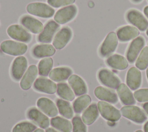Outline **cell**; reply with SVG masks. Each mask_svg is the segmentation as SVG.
<instances>
[{"mask_svg": "<svg viewBox=\"0 0 148 132\" xmlns=\"http://www.w3.org/2000/svg\"><path fill=\"white\" fill-rule=\"evenodd\" d=\"M121 114L124 117L138 124H142L147 119L145 112L139 107L135 105L123 107L121 109Z\"/></svg>", "mask_w": 148, "mask_h": 132, "instance_id": "obj_1", "label": "cell"}, {"mask_svg": "<svg viewBox=\"0 0 148 132\" xmlns=\"http://www.w3.org/2000/svg\"><path fill=\"white\" fill-rule=\"evenodd\" d=\"M27 11L33 15L42 18H50L54 14V9L42 2H34L27 6Z\"/></svg>", "mask_w": 148, "mask_h": 132, "instance_id": "obj_2", "label": "cell"}, {"mask_svg": "<svg viewBox=\"0 0 148 132\" xmlns=\"http://www.w3.org/2000/svg\"><path fill=\"white\" fill-rule=\"evenodd\" d=\"M1 49L3 52L12 56H21L27 50V46L23 43L12 40H6L1 44Z\"/></svg>", "mask_w": 148, "mask_h": 132, "instance_id": "obj_3", "label": "cell"}, {"mask_svg": "<svg viewBox=\"0 0 148 132\" xmlns=\"http://www.w3.org/2000/svg\"><path fill=\"white\" fill-rule=\"evenodd\" d=\"M98 108L101 115L106 120L110 122H117L121 118L120 111L106 102L99 101Z\"/></svg>", "mask_w": 148, "mask_h": 132, "instance_id": "obj_4", "label": "cell"}, {"mask_svg": "<svg viewBox=\"0 0 148 132\" xmlns=\"http://www.w3.org/2000/svg\"><path fill=\"white\" fill-rule=\"evenodd\" d=\"M117 44L118 38L116 33L113 31L109 32L100 47L99 53L101 56L106 57L110 55L115 51Z\"/></svg>", "mask_w": 148, "mask_h": 132, "instance_id": "obj_5", "label": "cell"}, {"mask_svg": "<svg viewBox=\"0 0 148 132\" xmlns=\"http://www.w3.org/2000/svg\"><path fill=\"white\" fill-rule=\"evenodd\" d=\"M98 78L102 85L112 89H117L121 82L120 79L117 76L110 71L105 68L99 71Z\"/></svg>", "mask_w": 148, "mask_h": 132, "instance_id": "obj_6", "label": "cell"}, {"mask_svg": "<svg viewBox=\"0 0 148 132\" xmlns=\"http://www.w3.org/2000/svg\"><path fill=\"white\" fill-rule=\"evenodd\" d=\"M77 8L74 5H71L59 9L54 16L56 23L60 24H65L72 20L76 15Z\"/></svg>", "mask_w": 148, "mask_h": 132, "instance_id": "obj_7", "label": "cell"}, {"mask_svg": "<svg viewBox=\"0 0 148 132\" xmlns=\"http://www.w3.org/2000/svg\"><path fill=\"white\" fill-rule=\"evenodd\" d=\"M7 33L12 38L23 42L28 43L32 38L31 35L25 29L18 24L10 25L7 30Z\"/></svg>", "mask_w": 148, "mask_h": 132, "instance_id": "obj_8", "label": "cell"}, {"mask_svg": "<svg viewBox=\"0 0 148 132\" xmlns=\"http://www.w3.org/2000/svg\"><path fill=\"white\" fill-rule=\"evenodd\" d=\"M145 43V39L141 36L136 37L131 42L126 53V57L129 63H134Z\"/></svg>", "mask_w": 148, "mask_h": 132, "instance_id": "obj_9", "label": "cell"}, {"mask_svg": "<svg viewBox=\"0 0 148 132\" xmlns=\"http://www.w3.org/2000/svg\"><path fill=\"white\" fill-rule=\"evenodd\" d=\"M27 65V60L24 56H18L14 60L11 67V75L14 80L18 81L23 78Z\"/></svg>", "mask_w": 148, "mask_h": 132, "instance_id": "obj_10", "label": "cell"}, {"mask_svg": "<svg viewBox=\"0 0 148 132\" xmlns=\"http://www.w3.org/2000/svg\"><path fill=\"white\" fill-rule=\"evenodd\" d=\"M60 25L53 20L49 21L45 25L42 31L38 36V41L41 43H50Z\"/></svg>", "mask_w": 148, "mask_h": 132, "instance_id": "obj_11", "label": "cell"}, {"mask_svg": "<svg viewBox=\"0 0 148 132\" xmlns=\"http://www.w3.org/2000/svg\"><path fill=\"white\" fill-rule=\"evenodd\" d=\"M128 21L140 31H145L148 27V21L139 11L130 10L127 14Z\"/></svg>", "mask_w": 148, "mask_h": 132, "instance_id": "obj_12", "label": "cell"}, {"mask_svg": "<svg viewBox=\"0 0 148 132\" xmlns=\"http://www.w3.org/2000/svg\"><path fill=\"white\" fill-rule=\"evenodd\" d=\"M72 35V30L68 27H62L55 35L53 45L58 50L64 48L69 42Z\"/></svg>", "mask_w": 148, "mask_h": 132, "instance_id": "obj_13", "label": "cell"}, {"mask_svg": "<svg viewBox=\"0 0 148 132\" xmlns=\"http://www.w3.org/2000/svg\"><path fill=\"white\" fill-rule=\"evenodd\" d=\"M34 88L36 91L47 94H54L57 91V85L52 80L40 77L34 83Z\"/></svg>", "mask_w": 148, "mask_h": 132, "instance_id": "obj_14", "label": "cell"}, {"mask_svg": "<svg viewBox=\"0 0 148 132\" xmlns=\"http://www.w3.org/2000/svg\"><path fill=\"white\" fill-rule=\"evenodd\" d=\"M27 116L42 129H47L50 122L48 117L36 108H31L27 111Z\"/></svg>", "mask_w": 148, "mask_h": 132, "instance_id": "obj_15", "label": "cell"}, {"mask_svg": "<svg viewBox=\"0 0 148 132\" xmlns=\"http://www.w3.org/2000/svg\"><path fill=\"white\" fill-rule=\"evenodd\" d=\"M142 74L138 68L132 67L130 68L126 76V83L127 86L132 90L138 89L141 85Z\"/></svg>", "mask_w": 148, "mask_h": 132, "instance_id": "obj_16", "label": "cell"}, {"mask_svg": "<svg viewBox=\"0 0 148 132\" xmlns=\"http://www.w3.org/2000/svg\"><path fill=\"white\" fill-rule=\"evenodd\" d=\"M20 23L26 29L34 34H40L43 29V25L39 20L28 15L21 17Z\"/></svg>", "mask_w": 148, "mask_h": 132, "instance_id": "obj_17", "label": "cell"}, {"mask_svg": "<svg viewBox=\"0 0 148 132\" xmlns=\"http://www.w3.org/2000/svg\"><path fill=\"white\" fill-rule=\"evenodd\" d=\"M36 105L38 108L49 117H55L58 114V109L54 103L50 99L42 97L38 100Z\"/></svg>", "mask_w": 148, "mask_h": 132, "instance_id": "obj_18", "label": "cell"}, {"mask_svg": "<svg viewBox=\"0 0 148 132\" xmlns=\"http://www.w3.org/2000/svg\"><path fill=\"white\" fill-rule=\"evenodd\" d=\"M68 83L77 96L84 95L87 92L86 83L82 78L77 75H71L68 78Z\"/></svg>", "mask_w": 148, "mask_h": 132, "instance_id": "obj_19", "label": "cell"}, {"mask_svg": "<svg viewBox=\"0 0 148 132\" xmlns=\"http://www.w3.org/2000/svg\"><path fill=\"white\" fill-rule=\"evenodd\" d=\"M38 74V68L36 65H30L24 74L20 81V87L24 90H27L32 86Z\"/></svg>", "mask_w": 148, "mask_h": 132, "instance_id": "obj_20", "label": "cell"}, {"mask_svg": "<svg viewBox=\"0 0 148 132\" xmlns=\"http://www.w3.org/2000/svg\"><path fill=\"white\" fill-rule=\"evenodd\" d=\"M139 34V30L131 25H126L120 28L116 34L117 38L121 42L129 41L138 36Z\"/></svg>", "mask_w": 148, "mask_h": 132, "instance_id": "obj_21", "label": "cell"}, {"mask_svg": "<svg viewBox=\"0 0 148 132\" xmlns=\"http://www.w3.org/2000/svg\"><path fill=\"white\" fill-rule=\"evenodd\" d=\"M94 94L97 98L101 101L112 104H116L118 101L117 96L114 91L102 86L96 87L94 90Z\"/></svg>", "mask_w": 148, "mask_h": 132, "instance_id": "obj_22", "label": "cell"}, {"mask_svg": "<svg viewBox=\"0 0 148 132\" xmlns=\"http://www.w3.org/2000/svg\"><path fill=\"white\" fill-rule=\"evenodd\" d=\"M117 93L123 104L131 105L135 104L134 94L125 84L120 83L117 89Z\"/></svg>", "mask_w": 148, "mask_h": 132, "instance_id": "obj_23", "label": "cell"}, {"mask_svg": "<svg viewBox=\"0 0 148 132\" xmlns=\"http://www.w3.org/2000/svg\"><path fill=\"white\" fill-rule=\"evenodd\" d=\"M55 52V47L49 44L37 45L32 49V56L37 58L49 57L54 55Z\"/></svg>", "mask_w": 148, "mask_h": 132, "instance_id": "obj_24", "label": "cell"}, {"mask_svg": "<svg viewBox=\"0 0 148 132\" xmlns=\"http://www.w3.org/2000/svg\"><path fill=\"white\" fill-rule=\"evenodd\" d=\"M72 74V70L66 67L55 68L49 74V78L55 82H61L68 79Z\"/></svg>", "mask_w": 148, "mask_h": 132, "instance_id": "obj_25", "label": "cell"}, {"mask_svg": "<svg viewBox=\"0 0 148 132\" xmlns=\"http://www.w3.org/2000/svg\"><path fill=\"white\" fill-rule=\"evenodd\" d=\"M106 64L112 68L118 70H124L128 66L127 60L121 55L114 54L106 59Z\"/></svg>", "mask_w": 148, "mask_h": 132, "instance_id": "obj_26", "label": "cell"}, {"mask_svg": "<svg viewBox=\"0 0 148 132\" xmlns=\"http://www.w3.org/2000/svg\"><path fill=\"white\" fill-rule=\"evenodd\" d=\"M98 116L99 113L97 105L95 103H92L83 112L82 119L85 124L91 125L96 120Z\"/></svg>", "mask_w": 148, "mask_h": 132, "instance_id": "obj_27", "label": "cell"}, {"mask_svg": "<svg viewBox=\"0 0 148 132\" xmlns=\"http://www.w3.org/2000/svg\"><path fill=\"white\" fill-rule=\"evenodd\" d=\"M50 124L52 127L61 132H71L72 124L71 122L60 116H56L51 118Z\"/></svg>", "mask_w": 148, "mask_h": 132, "instance_id": "obj_28", "label": "cell"}, {"mask_svg": "<svg viewBox=\"0 0 148 132\" xmlns=\"http://www.w3.org/2000/svg\"><path fill=\"white\" fill-rule=\"evenodd\" d=\"M56 104L59 113L62 116L68 119H71L73 118V109L71 105V104L68 101L62 99H58L56 101Z\"/></svg>", "mask_w": 148, "mask_h": 132, "instance_id": "obj_29", "label": "cell"}, {"mask_svg": "<svg viewBox=\"0 0 148 132\" xmlns=\"http://www.w3.org/2000/svg\"><path fill=\"white\" fill-rule=\"evenodd\" d=\"M57 93L59 97L66 101H71L75 98V93L65 83H60L57 85Z\"/></svg>", "mask_w": 148, "mask_h": 132, "instance_id": "obj_30", "label": "cell"}, {"mask_svg": "<svg viewBox=\"0 0 148 132\" xmlns=\"http://www.w3.org/2000/svg\"><path fill=\"white\" fill-rule=\"evenodd\" d=\"M91 102V98L88 95L80 96L73 101V109L75 113H80L90 104Z\"/></svg>", "mask_w": 148, "mask_h": 132, "instance_id": "obj_31", "label": "cell"}, {"mask_svg": "<svg viewBox=\"0 0 148 132\" xmlns=\"http://www.w3.org/2000/svg\"><path fill=\"white\" fill-rule=\"evenodd\" d=\"M53 65V59L46 57L42 59L38 64V73L42 76H47L50 72Z\"/></svg>", "mask_w": 148, "mask_h": 132, "instance_id": "obj_32", "label": "cell"}, {"mask_svg": "<svg viewBox=\"0 0 148 132\" xmlns=\"http://www.w3.org/2000/svg\"><path fill=\"white\" fill-rule=\"evenodd\" d=\"M135 66L140 70H144L148 67V46H145L138 57Z\"/></svg>", "mask_w": 148, "mask_h": 132, "instance_id": "obj_33", "label": "cell"}, {"mask_svg": "<svg viewBox=\"0 0 148 132\" xmlns=\"http://www.w3.org/2000/svg\"><path fill=\"white\" fill-rule=\"evenodd\" d=\"M36 129V126L29 122H22L17 124L13 127L12 132H33Z\"/></svg>", "mask_w": 148, "mask_h": 132, "instance_id": "obj_34", "label": "cell"}, {"mask_svg": "<svg viewBox=\"0 0 148 132\" xmlns=\"http://www.w3.org/2000/svg\"><path fill=\"white\" fill-rule=\"evenodd\" d=\"M72 124V132H87V127L79 116L73 118Z\"/></svg>", "mask_w": 148, "mask_h": 132, "instance_id": "obj_35", "label": "cell"}, {"mask_svg": "<svg viewBox=\"0 0 148 132\" xmlns=\"http://www.w3.org/2000/svg\"><path fill=\"white\" fill-rule=\"evenodd\" d=\"M134 96L138 102H143L148 101V89H141L136 90Z\"/></svg>", "mask_w": 148, "mask_h": 132, "instance_id": "obj_36", "label": "cell"}, {"mask_svg": "<svg viewBox=\"0 0 148 132\" xmlns=\"http://www.w3.org/2000/svg\"><path fill=\"white\" fill-rule=\"evenodd\" d=\"M47 2L54 8H59L72 4L75 2V0H47Z\"/></svg>", "mask_w": 148, "mask_h": 132, "instance_id": "obj_37", "label": "cell"}, {"mask_svg": "<svg viewBox=\"0 0 148 132\" xmlns=\"http://www.w3.org/2000/svg\"><path fill=\"white\" fill-rule=\"evenodd\" d=\"M143 108L145 110V111L146 112V113L148 115V102L143 104Z\"/></svg>", "mask_w": 148, "mask_h": 132, "instance_id": "obj_38", "label": "cell"}, {"mask_svg": "<svg viewBox=\"0 0 148 132\" xmlns=\"http://www.w3.org/2000/svg\"><path fill=\"white\" fill-rule=\"evenodd\" d=\"M144 13L145 16L147 17V18L148 19V6H146L144 8Z\"/></svg>", "mask_w": 148, "mask_h": 132, "instance_id": "obj_39", "label": "cell"}, {"mask_svg": "<svg viewBox=\"0 0 148 132\" xmlns=\"http://www.w3.org/2000/svg\"><path fill=\"white\" fill-rule=\"evenodd\" d=\"M143 129H144L145 132H148V121L145 124Z\"/></svg>", "mask_w": 148, "mask_h": 132, "instance_id": "obj_40", "label": "cell"}, {"mask_svg": "<svg viewBox=\"0 0 148 132\" xmlns=\"http://www.w3.org/2000/svg\"><path fill=\"white\" fill-rule=\"evenodd\" d=\"M45 132H58L57 131L55 130L53 128H48L46 129Z\"/></svg>", "mask_w": 148, "mask_h": 132, "instance_id": "obj_41", "label": "cell"}, {"mask_svg": "<svg viewBox=\"0 0 148 132\" xmlns=\"http://www.w3.org/2000/svg\"><path fill=\"white\" fill-rule=\"evenodd\" d=\"M33 132H45L44 130L42 129H36L35 131H34Z\"/></svg>", "mask_w": 148, "mask_h": 132, "instance_id": "obj_42", "label": "cell"}, {"mask_svg": "<svg viewBox=\"0 0 148 132\" xmlns=\"http://www.w3.org/2000/svg\"><path fill=\"white\" fill-rule=\"evenodd\" d=\"M132 1L135 3H139V2H140L142 0H132Z\"/></svg>", "mask_w": 148, "mask_h": 132, "instance_id": "obj_43", "label": "cell"}, {"mask_svg": "<svg viewBox=\"0 0 148 132\" xmlns=\"http://www.w3.org/2000/svg\"><path fill=\"white\" fill-rule=\"evenodd\" d=\"M146 76H147V80H148V67H147V70H146Z\"/></svg>", "mask_w": 148, "mask_h": 132, "instance_id": "obj_44", "label": "cell"}, {"mask_svg": "<svg viewBox=\"0 0 148 132\" xmlns=\"http://www.w3.org/2000/svg\"><path fill=\"white\" fill-rule=\"evenodd\" d=\"M135 132H143V131H142V130H136Z\"/></svg>", "mask_w": 148, "mask_h": 132, "instance_id": "obj_45", "label": "cell"}, {"mask_svg": "<svg viewBox=\"0 0 148 132\" xmlns=\"http://www.w3.org/2000/svg\"><path fill=\"white\" fill-rule=\"evenodd\" d=\"M146 34H147V35L148 36V28H147V31H146Z\"/></svg>", "mask_w": 148, "mask_h": 132, "instance_id": "obj_46", "label": "cell"}]
</instances>
